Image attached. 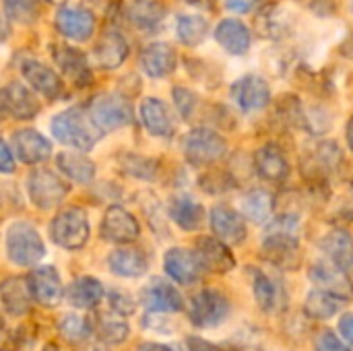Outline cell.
Segmentation results:
<instances>
[{
    "label": "cell",
    "instance_id": "cell-1",
    "mask_svg": "<svg viewBox=\"0 0 353 351\" xmlns=\"http://www.w3.org/2000/svg\"><path fill=\"white\" fill-rule=\"evenodd\" d=\"M50 128L58 143L74 147L79 151L93 149L103 137V130L93 122L87 108H68L56 114Z\"/></svg>",
    "mask_w": 353,
    "mask_h": 351
},
{
    "label": "cell",
    "instance_id": "cell-2",
    "mask_svg": "<svg viewBox=\"0 0 353 351\" xmlns=\"http://www.w3.org/2000/svg\"><path fill=\"white\" fill-rule=\"evenodd\" d=\"M6 257L17 267H35L46 257L39 232L29 221H12L4 238Z\"/></svg>",
    "mask_w": 353,
    "mask_h": 351
},
{
    "label": "cell",
    "instance_id": "cell-3",
    "mask_svg": "<svg viewBox=\"0 0 353 351\" xmlns=\"http://www.w3.org/2000/svg\"><path fill=\"white\" fill-rule=\"evenodd\" d=\"M87 110H89L93 122L103 132L124 128V126L132 124V120H134V108H132L130 99L126 95H122L120 91L97 93L87 103Z\"/></svg>",
    "mask_w": 353,
    "mask_h": 351
},
{
    "label": "cell",
    "instance_id": "cell-4",
    "mask_svg": "<svg viewBox=\"0 0 353 351\" xmlns=\"http://www.w3.org/2000/svg\"><path fill=\"white\" fill-rule=\"evenodd\" d=\"M91 236L89 217L81 207L62 209L50 223V238L64 250H81Z\"/></svg>",
    "mask_w": 353,
    "mask_h": 351
},
{
    "label": "cell",
    "instance_id": "cell-5",
    "mask_svg": "<svg viewBox=\"0 0 353 351\" xmlns=\"http://www.w3.org/2000/svg\"><path fill=\"white\" fill-rule=\"evenodd\" d=\"M261 257L281 271H296L300 267V234L279 228H267L261 244Z\"/></svg>",
    "mask_w": 353,
    "mask_h": 351
},
{
    "label": "cell",
    "instance_id": "cell-6",
    "mask_svg": "<svg viewBox=\"0 0 353 351\" xmlns=\"http://www.w3.org/2000/svg\"><path fill=\"white\" fill-rule=\"evenodd\" d=\"M228 155V141L213 128H192L184 139V157L194 168H209Z\"/></svg>",
    "mask_w": 353,
    "mask_h": 351
},
{
    "label": "cell",
    "instance_id": "cell-7",
    "mask_svg": "<svg viewBox=\"0 0 353 351\" xmlns=\"http://www.w3.org/2000/svg\"><path fill=\"white\" fill-rule=\"evenodd\" d=\"M27 194L29 201L41 209V211H52L58 205H62V201L68 194V184L52 170L46 168H35L27 174Z\"/></svg>",
    "mask_w": 353,
    "mask_h": 351
},
{
    "label": "cell",
    "instance_id": "cell-8",
    "mask_svg": "<svg viewBox=\"0 0 353 351\" xmlns=\"http://www.w3.org/2000/svg\"><path fill=\"white\" fill-rule=\"evenodd\" d=\"M230 300L213 288H207L199 292L188 308V319L199 329H213L219 327L230 317Z\"/></svg>",
    "mask_w": 353,
    "mask_h": 351
},
{
    "label": "cell",
    "instance_id": "cell-9",
    "mask_svg": "<svg viewBox=\"0 0 353 351\" xmlns=\"http://www.w3.org/2000/svg\"><path fill=\"white\" fill-rule=\"evenodd\" d=\"M230 97L242 112H261L271 103V85L261 74H244L230 87Z\"/></svg>",
    "mask_w": 353,
    "mask_h": 351
},
{
    "label": "cell",
    "instance_id": "cell-10",
    "mask_svg": "<svg viewBox=\"0 0 353 351\" xmlns=\"http://www.w3.org/2000/svg\"><path fill=\"white\" fill-rule=\"evenodd\" d=\"M54 23L58 33L72 41H87L95 33V14L87 6L62 4L56 10Z\"/></svg>",
    "mask_w": 353,
    "mask_h": 351
},
{
    "label": "cell",
    "instance_id": "cell-11",
    "mask_svg": "<svg viewBox=\"0 0 353 351\" xmlns=\"http://www.w3.org/2000/svg\"><path fill=\"white\" fill-rule=\"evenodd\" d=\"M50 52L56 66L74 87H89L93 83V70L89 66V58L79 48L68 43H52Z\"/></svg>",
    "mask_w": 353,
    "mask_h": 351
},
{
    "label": "cell",
    "instance_id": "cell-12",
    "mask_svg": "<svg viewBox=\"0 0 353 351\" xmlns=\"http://www.w3.org/2000/svg\"><path fill=\"white\" fill-rule=\"evenodd\" d=\"M343 163V151L335 141H321L310 151V155L304 159V176L319 184L325 182L329 176H333Z\"/></svg>",
    "mask_w": 353,
    "mask_h": 351
},
{
    "label": "cell",
    "instance_id": "cell-13",
    "mask_svg": "<svg viewBox=\"0 0 353 351\" xmlns=\"http://www.w3.org/2000/svg\"><path fill=\"white\" fill-rule=\"evenodd\" d=\"M101 238L112 244H132L141 236V225L137 217L120 205L105 209L101 219Z\"/></svg>",
    "mask_w": 353,
    "mask_h": 351
},
{
    "label": "cell",
    "instance_id": "cell-14",
    "mask_svg": "<svg viewBox=\"0 0 353 351\" xmlns=\"http://www.w3.org/2000/svg\"><path fill=\"white\" fill-rule=\"evenodd\" d=\"M163 269H165V275L180 285H192L203 277V273H207L196 250L178 248V246L165 252Z\"/></svg>",
    "mask_w": 353,
    "mask_h": 351
},
{
    "label": "cell",
    "instance_id": "cell-15",
    "mask_svg": "<svg viewBox=\"0 0 353 351\" xmlns=\"http://www.w3.org/2000/svg\"><path fill=\"white\" fill-rule=\"evenodd\" d=\"M141 302L151 314H174L184 308L182 294L165 279L153 277L141 292Z\"/></svg>",
    "mask_w": 353,
    "mask_h": 351
},
{
    "label": "cell",
    "instance_id": "cell-16",
    "mask_svg": "<svg viewBox=\"0 0 353 351\" xmlns=\"http://www.w3.org/2000/svg\"><path fill=\"white\" fill-rule=\"evenodd\" d=\"M209 225H211L213 236H217L230 246L242 244L248 236L244 213H238L236 209L228 205H215L209 211Z\"/></svg>",
    "mask_w": 353,
    "mask_h": 351
},
{
    "label": "cell",
    "instance_id": "cell-17",
    "mask_svg": "<svg viewBox=\"0 0 353 351\" xmlns=\"http://www.w3.org/2000/svg\"><path fill=\"white\" fill-rule=\"evenodd\" d=\"M21 74L29 83V87L48 101H56L64 93V81L60 79V74L35 58H27L21 62Z\"/></svg>",
    "mask_w": 353,
    "mask_h": 351
},
{
    "label": "cell",
    "instance_id": "cell-18",
    "mask_svg": "<svg viewBox=\"0 0 353 351\" xmlns=\"http://www.w3.org/2000/svg\"><path fill=\"white\" fill-rule=\"evenodd\" d=\"M33 300L39 306L46 308H54L64 300V285L60 279V273L56 271V267L52 265H43V267H35L29 275H27Z\"/></svg>",
    "mask_w": 353,
    "mask_h": 351
},
{
    "label": "cell",
    "instance_id": "cell-19",
    "mask_svg": "<svg viewBox=\"0 0 353 351\" xmlns=\"http://www.w3.org/2000/svg\"><path fill=\"white\" fill-rule=\"evenodd\" d=\"M254 170L261 180L271 184H283L292 174L290 159L277 143H265L254 151Z\"/></svg>",
    "mask_w": 353,
    "mask_h": 351
},
{
    "label": "cell",
    "instance_id": "cell-20",
    "mask_svg": "<svg viewBox=\"0 0 353 351\" xmlns=\"http://www.w3.org/2000/svg\"><path fill=\"white\" fill-rule=\"evenodd\" d=\"M2 112L12 120H33L41 112V103L33 95V89L19 81H10L2 89Z\"/></svg>",
    "mask_w": 353,
    "mask_h": 351
},
{
    "label": "cell",
    "instance_id": "cell-21",
    "mask_svg": "<svg viewBox=\"0 0 353 351\" xmlns=\"http://www.w3.org/2000/svg\"><path fill=\"white\" fill-rule=\"evenodd\" d=\"M128 52H130V46L126 37L122 35V31H118L116 27H110L99 35L93 48V60L101 70H114L124 64V60L128 58Z\"/></svg>",
    "mask_w": 353,
    "mask_h": 351
},
{
    "label": "cell",
    "instance_id": "cell-22",
    "mask_svg": "<svg viewBox=\"0 0 353 351\" xmlns=\"http://www.w3.org/2000/svg\"><path fill=\"white\" fill-rule=\"evenodd\" d=\"M10 147L23 163L35 166L52 155V141L35 128H19L10 137Z\"/></svg>",
    "mask_w": 353,
    "mask_h": 351
},
{
    "label": "cell",
    "instance_id": "cell-23",
    "mask_svg": "<svg viewBox=\"0 0 353 351\" xmlns=\"http://www.w3.org/2000/svg\"><path fill=\"white\" fill-rule=\"evenodd\" d=\"M139 66L151 79H165L178 66V54L168 41H153L143 48L139 56Z\"/></svg>",
    "mask_w": 353,
    "mask_h": 351
},
{
    "label": "cell",
    "instance_id": "cell-24",
    "mask_svg": "<svg viewBox=\"0 0 353 351\" xmlns=\"http://www.w3.org/2000/svg\"><path fill=\"white\" fill-rule=\"evenodd\" d=\"M194 250H196V254H199V259H201L207 273L223 275V273H230L232 269H236V257L230 250V244H225L217 236L199 238Z\"/></svg>",
    "mask_w": 353,
    "mask_h": 351
},
{
    "label": "cell",
    "instance_id": "cell-25",
    "mask_svg": "<svg viewBox=\"0 0 353 351\" xmlns=\"http://www.w3.org/2000/svg\"><path fill=\"white\" fill-rule=\"evenodd\" d=\"M215 41L232 56H244L252 46V33L240 19H221L213 33Z\"/></svg>",
    "mask_w": 353,
    "mask_h": 351
},
{
    "label": "cell",
    "instance_id": "cell-26",
    "mask_svg": "<svg viewBox=\"0 0 353 351\" xmlns=\"http://www.w3.org/2000/svg\"><path fill=\"white\" fill-rule=\"evenodd\" d=\"M168 17V6L159 0H130L126 6V19L132 27L155 33L163 27Z\"/></svg>",
    "mask_w": 353,
    "mask_h": 351
},
{
    "label": "cell",
    "instance_id": "cell-27",
    "mask_svg": "<svg viewBox=\"0 0 353 351\" xmlns=\"http://www.w3.org/2000/svg\"><path fill=\"white\" fill-rule=\"evenodd\" d=\"M108 267L114 275L124 279H139L149 271V259L141 248L122 246L110 252Z\"/></svg>",
    "mask_w": 353,
    "mask_h": 351
},
{
    "label": "cell",
    "instance_id": "cell-28",
    "mask_svg": "<svg viewBox=\"0 0 353 351\" xmlns=\"http://www.w3.org/2000/svg\"><path fill=\"white\" fill-rule=\"evenodd\" d=\"M0 300L8 317H14V319L25 317L31 310V302H33V294H31L27 277L4 279L0 288Z\"/></svg>",
    "mask_w": 353,
    "mask_h": 351
},
{
    "label": "cell",
    "instance_id": "cell-29",
    "mask_svg": "<svg viewBox=\"0 0 353 351\" xmlns=\"http://www.w3.org/2000/svg\"><path fill=\"white\" fill-rule=\"evenodd\" d=\"M252 290H254V300L263 312H277L288 302V294L283 285L271 275H267L265 271L259 269L252 271Z\"/></svg>",
    "mask_w": 353,
    "mask_h": 351
},
{
    "label": "cell",
    "instance_id": "cell-30",
    "mask_svg": "<svg viewBox=\"0 0 353 351\" xmlns=\"http://www.w3.org/2000/svg\"><path fill=\"white\" fill-rule=\"evenodd\" d=\"M141 120L147 132L157 139H170L174 134L172 114L159 97H147L141 103Z\"/></svg>",
    "mask_w": 353,
    "mask_h": 351
},
{
    "label": "cell",
    "instance_id": "cell-31",
    "mask_svg": "<svg viewBox=\"0 0 353 351\" xmlns=\"http://www.w3.org/2000/svg\"><path fill=\"white\" fill-rule=\"evenodd\" d=\"M321 250L347 275L353 273V236L347 230H333L321 240Z\"/></svg>",
    "mask_w": 353,
    "mask_h": 351
},
{
    "label": "cell",
    "instance_id": "cell-32",
    "mask_svg": "<svg viewBox=\"0 0 353 351\" xmlns=\"http://www.w3.org/2000/svg\"><path fill=\"white\" fill-rule=\"evenodd\" d=\"M168 215L180 230L196 232L205 221V207L188 194H178L170 201Z\"/></svg>",
    "mask_w": 353,
    "mask_h": 351
},
{
    "label": "cell",
    "instance_id": "cell-33",
    "mask_svg": "<svg viewBox=\"0 0 353 351\" xmlns=\"http://www.w3.org/2000/svg\"><path fill=\"white\" fill-rule=\"evenodd\" d=\"M64 300L72 308L91 310V308H95L103 300V285H101L99 279L89 277V275L77 277L74 281L68 283V288L64 292Z\"/></svg>",
    "mask_w": 353,
    "mask_h": 351
},
{
    "label": "cell",
    "instance_id": "cell-34",
    "mask_svg": "<svg viewBox=\"0 0 353 351\" xmlns=\"http://www.w3.org/2000/svg\"><path fill=\"white\" fill-rule=\"evenodd\" d=\"M310 281L316 285V288H323V290H329V292H335L339 296H345L350 298V292H352V285H350V279H347V273L341 271L335 263H331L329 259L327 261H319L310 267V273H308Z\"/></svg>",
    "mask_w": 353,
    "mask_h": 351
},
{
    "label": "cell",
    "instance_id": "cell-35",
    "mask_svg": "<svg viewBox=\"0 0 353 351\" xmlns=\"http://www.w3.org/2000/svg\"><path fill=\"white\" fill-rule=\"evenodd\" d=\"M56 166L58 170L70 178L72 182L79 184H89L95 178V163L93 159L85 153V151H62L56 157Z\"/></svg>",
    "mask_w": 353,
    "mask_h": 351
},
{
    "label": "cell",
    "instance_id": "cell-36",
    "mask_svg": "<svg viewBox=\"0 0 353 351\" xmlns=\"http://www.w3.org/2000/svg\"><path fill=\"white\" fill-rule=\"evenodd\" d=\"M347 300H350V298H345V296H339V294H335V292L316 288V290H312V292L306 296L304 312H306L310 319L329 321L331 317H335V314L347 304Z\"/></svg>",
    "mask_w": 353,
    "mask_h": 351
},
{
    "label": "cell",
    "instance_id": "cell-37",
    "mask_svg": "<svg viewBox=\"0 0 353 351\" xmlns=\"http://www.w3.org/2000/svg\"><path fill=\"white\" fill-rule=\"evenodd\" d=\"M275 211V199L269 190L265 188H254L244 194L242 199V213L248 221L252 223H269Z\"/></svg>",
    "mask_w": 353,
    "mask_h": 351
},
{
    "label": "cell",
    "instance_id": "cell-38",
    "mask_svg": "<svg viewBox=\"0 0 353 351\" xmlns=\"http://www.w3.org/2000/svg\"><path fill=\"white\" fill-rule=\"evenodd\" d=\"M209 29V21L201 14H180L176 21V35L188 48L201 46L207 39Z\"/></svg>",
    "mask_w": 353,
    "mask_h": 351
},
{
    "label": "cell",
    "instance_id": "cell-39",
    "mask_svg": "<svg viewBox=\"0 0 353 351\" xmlns=\"http://www.w3.org/2000/svg\"><path fill=\"white\" fill-rule=\"evenodd\" d=\"M93 329H95V335L101 339V343L105 345H120L126 341L128 337V325L122 321L120 314L116 312H103L99 314L95 321H93Z\"/></svg>",
    "mask_w": 353,
    "mask_h": 351
},
{
    "label": "cell",
    "instance_id": "cell-40",
    "mask_svg": "<svg viewBox=\"0 0 353 351\" xmlns=\"http://www.w3.org/2000/svg\"><path fill=\"white\" fill-rule=\"evenodd\" d=\"M120 168L124 174L139 178V180H155L159 172V161L153 157H145L139 153H122L120 155Z\"/></svg>",
    "mask_w": 353,
    "mask_h": 351
},
{
    "label": "cell",
    "instance_id": "cell-41",
    "mask_svg": "<svg viewBox=\"0 0 353 351\" xmlns=\"http://www.w3.org/2000/svg\"><path fill=\"white\" fill-rule=\"evenodd\" d=\"M58 331L62 335V339L70 341V343H81L87 341L91 337L93 329V321L81 314H64L58 321Z\"/></svg>",
    "mask_w": 353,
    "mask_h": 351
},
{
    "label": "cell",
    "instance_id": "cell-42",
    "mask_svg": "<svg viewBox=\"0 0 353 351\" xmlns=\"http://www.w3.org/2000/svg\"><path fill=\"white\" fill-rule=\"evenodd\" d=\"M4 19L17 25H31L39 17L41 0H2Z\"/></svg>",
    "mask_w": 353,
    "mask_h": 351
},
{
    "label": "cell",
    "instance_id": "cell-43",
    "mask_svg": "<svg viewBox=\"0 0 353 351\" xmlns=\"http://www.w3.org/2000/svg\"><path fill=\"white\" fill-rule=\"evenodd\" d=\"M199 186L211 194V197H219V194H225L230 190L236 188V180L232 174L223 172V170H209L205 172L201 178H199Z\"/></svg>",
    "mask_w": 353,
    "mask_h": 351
},
{
    "label": "cell",
    "instance_id": "cell-44",
    "mask_svg": "<svg viewBox=\"0 0 353 351\" xmlns=\"http://www.w3.org/2000/svg\"><path fill=\"white\" fill-rule=\"evenodd\" d=\"M172 95H174V106H176L178 114H180L184 120H190L192 114H194L196 108H199V97H196V93L190 91L188 87L178 85V87L172 89Z\"/></svg>",
    "mask_w": 353,
    "mask_h": 351
},
{
    "label": "cell",
    "instance_id": "cell-45",
    "mask_svg": "<svg viewBox=\"0 0 353 351\" xmlns=\"http://www.w3.org/2000/svg\"><path fill=\"white\" fill-rule=\"evenodd\" d=\"M141 199V207L147 215V221L151 223L153 230H161V225H165V211L161 207V203L157 201V197L153 192H141L139 194Z\"/></svg>",
    "mask_w": 353,
    "mask_h": 351
},
{
    "label": "cell",
    "instance_id": "cell-46",
    "mask_svg": "<svg viewBox=\"0 0 353 351\" xmlns=\"http://www.w3.org/2000/svg\"><path fill=\"white\" fill-rule=\"evenodd\" d=\"M314 351H352V345L345 339H339L333 331L323 329L314 337Z\"/></svg>",
    "mask_w": 353,
    "mask_h": 351
},
{
    "label": "cell",
    "instance_id": "cell-47",
    "mask_svg": "<svg viewBox=\"0 0 353 351\" xmlns=\"http://www.w3.org/2000/svg\"><path fill=\"white\" fill-rule=\"evenodd\" d=\"M108 302L112 312L120 314V317H128L134 312V300L130 294H126L124 290H110L108 294Z\"/></svg>",
    "mask_w": 353,
    "mask_h": 351
},
{
    "label": "cell",
    "instance_id": "cell-48",
    "mask_svg": "<svg viewBox=\"0 0 353 351\" xmlns=\"http://www.w3.org/2000/svg\"><path fill=\"white\" fill-rule=\"evenodd\" d=\"M188 350L190 351H238L234 345H225V343H209L205 339L199 337H188Z\"/></svg>",
    "mask_w": 353,
    "mask_h": 351
},
{
    "label": "cell",
    "instance_id": "cell-49",
    "mask_svg": "<svg viewBox=\"0 0 353 351\" xmlns=\"http://www.w3.org/2000/svg\"><path fill=\"white\" fill-rule=\"evenodd\" d=\"M14 157H12V147H10V143H2V147H0V172L2 174H12L14 172Z\"/></svg>",
    "mask_w": 353,
    "mask_h": 351
},
{
    "label": "cell",
    "instance_id": "cell-50",
    "mask_svg": "<svg viewBox=\"0 0 353 351\" xmlns=\"http://www.w3.org/2000/svg\"><path fill=\"white\" fill-rule=\"evenodd\" d=\"M259 4H261V0H225V6H228L232 12H238V14L250 12V10H254Z\"/></svg>",
    "mask_w": 353,
    "mask_h": 351
},
{
    "label": "cell",
    "instance_id": "cell-51",
    "mask_svg": "<svg viewBox=\"0 0 353 351\" xmlns=\"http://www.w3.org/2000/svg\"><path fill=\"white\" fill-rule=\"evenodd\" d=\"M339 333H341V337L353 348V312H347V314L341 317V321H339Z\"/></svg>",
    "mask_w": 353,
    "mask_h": 351
},
{
    "label": "cell",
    "instance_id": "cell-52",
    "mask_svg": "<svg viewBox=\"0 0 353 351\" xmlns=\"http://www.w3.org/2000/svg\"><path fill=\"white\" fill-rule=\"evenodd\" d=\"M137 351H174V350H172V348H168V345H161V343H151V341H147V343H141Z\"/></svg>",
    "mask_w": 353,
    "mask_h": 351
},
{
    "label": "cell",
    "instance_id": "cell-53",
    "mask_svg": "<svg viewBox=\"0 0 353 351\" xmlns=\"http://www.w3.org/2000/svg\"><path fill=\"white\" fill-rule=\"evenodd\" d=\"M345 139H347V145H350V151L353 153V116L350 118L347 126H345Z\"/></svg>",
    "mask_w": 353,
    "mask_h": 351
},
{
    "label": "cell",
    "instance_id": "cell-54",
    "mask_svg": "<svg viewBox=\"0 0 353 351\" xmlns=\"http://www.w3.org/2000/svg\"><path fill=\"white\" fill-rule=\"evenodd\" d=\"M85 351H108L103 345H89Z\"/></svg>",
    "mask_w": 353,
    "mask_h": 351
},
{
    "label": "cell",
    "instance_id": "cell-55",
    "mask_svg": "<svg viewBox=\"0 0 353 351\" xmlns=\"http://www.w3.org/2000/svg\"><path fill=\"white\" fill-rule=\"evenodd\" d=\"M43 351H62V350H60V348H56V345H46Z\"/></svg>",
    "mask_w": 353,
    "mask_h": 351
},
{
    "label": "cell",
    "instance_id": "cell-56",
    "mask_svg": "<svg viewBox=\"0 0 353 351\" xmlns=\"http://www.w3.org/2000/svg\"><path fill=\"white\" fill-rule=\"evenodd\" d=\"M182 2H186V4H199L201 0H182Z\"/></svg>",
    "mask_w": 353,
    "mask_h": 351
},
{
    "label": "cell",
    "instance_id": "cell-57",
    "mask_svg": "<svg viewBox=\"0 0 353 351\" xmlns=\"http://www.w3.org/2000/svg\"><path fill=\"white\" fill-rule=\"evenodd\" d=\"M48 2H60V0H48Z\"/></svg>",
    "mask_w": 353,
    "mask_h": 351
}]
</instances>
